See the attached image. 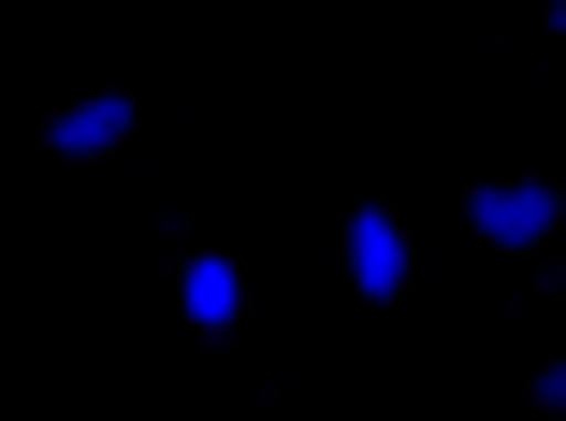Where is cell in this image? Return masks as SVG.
<instances>
[{
	"mask_svg": "<svg viewBox=\"0 0 566 421\" xmlns=\"http://www.w3.org/2000/svg\"><path fill=\"white\" fill-rule=\"evenodd\" d=\"M537 392H552V407H566V364H552V378H537Z\"/></svg>",
	"mask_w": 566,
	"mask_h": 421,
	"instance_id": "cell-5",
	"label": "cell"
},
{
	"mask_svg": "<svg viewBox=\"0 0 566 421\" xmlns=\"http://www.w3.org/2000/svg\"><path fill=\"white\" fill-rule=\"evenodd\" d=\"M465 219H480V233H494V248H552V219H566V203H552V189H523V175H509V189H480V203H465Z\"/></svg>",
	"mask_w": 566,
	"mask_h": 421,
	"instance_id": "cell-1",
	"label": "cell"
},
{
	"mask_svg": "<svg viewBox=\"0 0 566 421\" xmlns=\"http://www.w3.org/2000/svg\"><path fill=\"white\" fill-rule=\"evenodd\" d=\"M132 131V102H73V117H59V160H87V146H117Z\"/></svg>",
	"mask_w": 566,
	"mask_h": 421,
	"instance_id": "cell-4",
	"label": "cell"
},
{
	"mask_svg": "<svg viewBox=\"0 0 566 421\" xmlns=\"http://www.w3.org/2000/svg\"><path fill=\"white\" fill-rule=\"evenodd\" d=\"M175 291H189V320H203V335H233V320H248V291H233V262H189Z\"/></svg>",
	"mask_w": 566,
	"mask_h": 421,
	"instance_id": "cell-3",
	"label": "cell"
},
{
	"mask_svg": "<svg viewBox=\"0 0 566 421\" xmlns=\"http://www.w3.org/2000/svg\"><path fill=\"white\" fill-rule=\"evenodd\" d=\"M349 276H364V291H378V305H392V291H407V233H392V219H378V203H364V219H349Z\"/></svg>",
	"mask_w": 566,
	"mask_h": 421,
	"instance_id": "cell-2",
	"label": "cell"
}]
</instances>
